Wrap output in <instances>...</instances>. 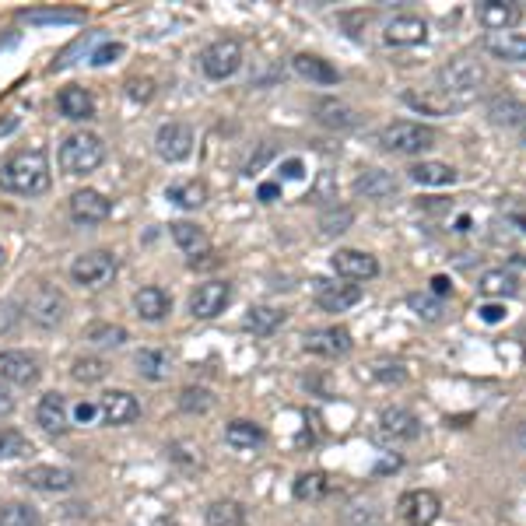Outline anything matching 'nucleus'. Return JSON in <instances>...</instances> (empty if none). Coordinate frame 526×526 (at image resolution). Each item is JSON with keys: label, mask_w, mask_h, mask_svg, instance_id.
Masks as SVG:
<instances>
[{"label": "nucleus", "mask_w": 526, "mask_h": 526, "mask_svg": "<svg viewBox=\"0 0 526 526\" xmlns=\"http://www.w3.org/2000/svg\"><path fill=\"white\" fill-rule=\"evenodd\" d=\"M519 351H523V358H526V330L519 334Z\"/></svg>", "instance_id": "0e129e2a"}, {"label": "nucleus", "mask_w": 526, "mask_h": 526, "mask_svg": "<svg viewBox=\"0 0 526 526\" xmlns=\"http://www.w3.org/2000/svg\"><path fill=\"white\" fill-rule=\"evenodd\" d=\"M407 306H411L414 316H421V320H428V323H439L442 313H446L442 299H435V295H421V292L407 295Z\"/></svg>", "instance_id": "a19ab883"}, {"label": "nucleus", "mask_w": 526, "mask_h": 526, "mask_svg": "<svg viewBox=\"0 0 526 526\" xmlns=\"http://www.w3.org/2000/svg\"><path fill=\"white\" fill-rule=\"evenodd\" d=\"M211 404H214V397L204 386H186V390L179 393V407H183L186 414H204V411H211Z\"/></svg>", "instance_id": "c03bdc74"}, {"label": "nucleus", "mask_w": 526, "mask_h": 526, "mask_svg": "<svg viewBox=\"0 0 526 526\" xmlns=\"http://www.w3.org/2000/svg\"><path fill=\"white\" fill-rule=\"evenodd\" d=\"M523 141H526V127H523Z\"/></svg>", "instance_id": "69168bd1"}, {"label": "nucleus", "mask_w": 526, "mask_h": 526, "mask_svg": "<svg viewBox=\"0 0 526 526\" xmlns=\"http://www.w3.org/2000/svg\"><path fill=\"white\" fill-rule=\"evenodd\" d=\"M477 316H481L484 323H502V320H505V306H495V302H484V306H477Z\"/></svg>", "instance_id": "3c124183"}, {"label": "nucleus", "mask_w": 526, "mask_h": 526, "mask_svg": "<svg viewBox=\"0 0 526 526\" xmlns=\"http://www.w3.org/2000/svg\"><path fill=\"white\" fill-rule=\"evenodd\" d=\"M271 155H274V148H271V144H263V148H260V155H256V158H249V162H246V169H242V172H246V176H253V172L260 169V165L267 162V158H271Z\"/></svg>", "instance_id": "6e6d98bb"}, {"label": "nucleus", "mask_w": 526, "mask_h": 526, "mask_svg": "<svg viewBox=\"0 0 526 526\" xmlns=\"http://www.w3.org/2000/svg\"><path fill=\"white\" fill-rule=\"evenodd\" d=\"M11 411H15V397H11V393L0 386V418H4V414H11Z\"/></svg>", "instance_id": "13d9d810"}, {"label": "nucleus", "mask_w": 526, "mask_h": 526, "mask_svg": "<svg viewBox=\"0 0 526 526\" xmlns=\"http://www.w3.org/2000/svg\"><path fill=\"white\" fill-rule=\"evenodd\" d=\"M43 369H39V358L29 351H0V379H8L15 386H32L39 383Z\"/></svg>", "instance_id": "4468645a"}, {"label": "nucleus", "mask_w": 526, "mask_h": 526, "mask_svg": "<svg viewBox=\"0 0 526 526\" xmlns=\"http://www.w3.org/2000/svg\"><path fill=\"white\" fill-rule=\"evenodd\" d=\"M113 214V200H106V193L99 190H78L71 197V218L78 225H102Z\"/></svg>", "instance_id": "dca6fc26"}, {"label": "nucleus", "mask_w": 526, "mask_h": 526, "mask_svg": "<svg viewBox=\"0 0 526 526\" xmlns=\"http://www.w3.org/2000/svg\"><path fill=\"white\" fill-rule=\"evenodd\" d=\"M207 526H246V509L232 498H218L207 505Z\"/></svg>", "instance_id": "f704fd0d"}, {"label": "nucleus", "mask_w": 526, "mask_h": 526, "mask_svg": "<svg viewBox=\"0 0 526 526\" xmlns=\"http://www.w3.org/2000/svg\"><path fill=\"white\" fill-rule=\"evenodd\" d=\"M484 50H488L495 60H505V64H523L526 60V36L523 32H488Z\"/></svg>", "instance_id": "4be33fe9"}, {"label": "nucleus", "mask_w": 526, "mask_h": 526, "mask_svg": "<svg viewBox=\"0 0 526 526\" xmlns=\"http://www.w3.org/2000/svg\"><path fill=\"white\" fill-rule=\"evenodd\" d=\"M330 267L344 281H372L379 274V260L372 253H365V249H337L330 256Z\"/></svg>", "instance_id": "9d476101"}, {"label": "nucleus", "mask_w": 526, "mask_h": 526, "mask_svg": "<svg viewBox=\"0 0 526 526\" xmlns=\"http://www.w3.org/2000/svg\"><path fill=\"white\" fill-rule=\"evenodd\" d=\"M116 57H123V43H102V46H95L92 50V64L95 67H106V64H113Z\"/></svg>", "instance_id": "09e8293b"}, {"label": "nucleus", "mask_w": 526, "mask_h": 526, "mask_svg": "<svg viewBox=\"0 0 526 526\" xmlns=\"http://www.w3.org/2000/svg\"><path fill=\"white\" fill-rule=\"evenodd\" d=\"M316 120H320L327 130H351V127H358V120H362V116H358L355 109L348 106V102L323 99L320 106H316Z\"/></svg>", "instance_id": "cd10ccee"}, {"label": "nucleus", "mask_w": 526, "mask_h": 526, "mask_svg": "<svg viewBox=\"0 0 526 526\" xmlns=\"http://www.w3.org/2000/svg\"><path fill=\"white\" fill-rule=\"evenodd\" d=\"M239 67H242V46L235 43V39H218V43H211L200 53V71L211 81L232 78Z\"/></svg>", "instance_id": "0eeeda50"}, {"label": "nucleus", "mask_w": 526, "mask_h": 526, "mask_svg": "<svg viewBox=\"0 0 526 526\" xmlns=\"http://www.w3.org/2000/svg\"><path fill=\"white\" fill-rule=\"evenodd\" d=\"M22 481L36 491H50V495H64L78 484V474L67 467H29L22 474Z\"/></svg>", "instance_id": "6ab92c4d"}, {"label": "nucleus", "mask_w": 526, "mask_h": 526, "mask_svg": "<svg viewBox=\"0 0 526 526\" xmlns=\"http://www.w3.org/2000/svg\"><path fill=\"white\" fill-rule=\"evenodd\" d=\"M116 271H120V263H116V256L106 253V249H92V253H81V256H74V263H71V278L78 281L81 288H102V285H109V281L116 278Z\"/></svg>", "instance_id": "423d86ee"}, {"label": "nucleus", "mask_w": 526, "mask_h": 526, "mask_svg": "<svg viewBox=\"0 0 526 526\" xmlns=\"http://www.w3.org/2000/svg\"><path fill=\"white\" fill-rule=\"evenodd\" d=\"M281 176H285V179H302V176H306V162H302V158H288V162L281 165Z\"/></svg>", "instance_id": "864d4df0"}, {"label": "nucleus", "mask_w": 526, "mask_h": 526, "mask_svg": "<svg viewBox=\"0 0 526 526\" xmlns=\"http://www.w3.org/2000/svg\"><path fill=\"white\" fill-rule=\"evenodd\" d=\"M484 299H512L519 292V278L505 267H495V271H484L481 281H477Z\"/></svg>", "instance_id": "c756f323"}, {"label": "nucleus", "mask_w": 526, "mask_h": 526, "mask_svg": "<svg viewBox=\"0 0 526 526\" xmlns=\"http://www.w3.org/2000/svg\"><path fill=\"white\" fill-rule=\"evenodd\" d=\"M25 309H29V320L36 323V327H43V330H53V327H60V323L67 320V295L60 292L57 285H36L32 288V295H29V302H25Z\"/></svg>", "instance_id": "39448f33"}, {"label": "nucleus", "mask_w": 526, "mask_h": 526, "mask_svg": "<svg viewBox=\"0 0 526 526\" xmlns=\"http://www.w3.org/2000/svg\"><path fill=\"white\" fill-rule=\"evenodd\" d=\"M355 193H362V197L369 200H386L397 193V179L383 169H362L355 179Z\"/></svg>", "instance_id": "bb28decb"}, {"label": "nucleus", "mask_w": 526, "mask_h": 526, "mask_svg": "<svg viewBox=\"0 0 526 526\" xmlns=\"http://www.w3.org/2000/svg\"><path fill=\"white\" fill-rule=\"evenodd\" d=\"M351 221H355V211H351V207H330V211H323L320 228H323V235H327V239H334V235L348 232Z\"/></svg>", "instance_id": "37998d69"}, {"label": "nucleus", "mask_w": 526, "mask_h": 526, "mask_svg": "<svg viewBox=\"0 0 526 526\" xmlns=\"http://www.w3.org/2000/svg\"><path fill=\"white\" fill-rule=\"evenodd\" d=\"M99 418L106 421V425H130V421L141 418V404H137L134 393L113 390L99 400Z\"/></svg>", "instance_id": "aec40b11"}, {"label": "nucleus", "mask_w": 526, "mask_h": 526, "mask_svg": "<svg viewBox=\"0 0 526 526\" xmlns=\"http://www.w3.org/2000/svg\"><path fill=\"white\" fill-rule=\"evenodd\" d=\"M488 116L495 127H526V102H519L516 95H498L491 99Z\"/></svg>", "instance_id": "c85d7f7f"}, {"label": "nucleus", "mask_w": 526, "mask_h": 526, "mask_svg": "<svg viewBox=\"0 0 526 526\" xmlns=\"http://www.w3.org/2000/svg\"><path fill=\"white\" fill-rule=\"evenodd\" d=\"M351 334L344 327H320V330H309L302 337V348L309 355H320V358H344L351 351Z\"/></svg>", "instance_id": "ddd939ff"}, {"label": "nucleus", "mask_w": 526, "mask_h": 526, "mask_svg": "<svg viewBox=\"0 0 526 526\" xmlns=\"http://www.w3.org/2000/svg\"><path fill=\"white\" fill-rule=\"evenodd\" d=\"M127 95H130V99H137V102H148L155 92H151V81H130Z\"/></svg>", "instance_id": "603ef678"}, {"label": "nucleus", "mask_w": 526, "mask_h": 526, "mask_svg": "<svg viewBox=\"0 0 526 526\" xmlns=\"http://www.w3.org/2000/svg\"><path fill=\"white\" fill-rule=\"evenodd\" d=\"M0 526H43V516L29 502H8L0 509Z\"/></svg>", "instance_id": "4c0bfd02"}, {"label": "nucleus", "mask_w": 526, "mask_h": 526, "mask_svg": "<svg viewBox=\"0 0 526 526\" xmlns=\"http://www.w3.org/2000/svg\"><path fill=\"white\" fill-rule=\"evenodd\" d=\"M36 421L46 435H64L71 428V407H67L64 393H46L36 407Z\"/></svg>", "instance_id": "a211bd4d"}, {"label": "nucleus", "mask_w": 526, "mask_h": 526, "mask_svg": "<svg viewBox=\"0 0 526 526\" xmlns=\"http://www.w3.org/2000/svg\"><path fill=\"white\" fill-rule=\"evenodd\" d=\"M372 376H376L379 383H404L407 372H404V365H397V362H379L376 369H372Z\"/></svg>", "instance_id": "de8ad7c7"}, {"label": "nucleus", "mask_w": 526, "mask_h": 526, "mask_svg": "<svg viewBox=\"0 0 526 526\" xmlns=\"http://www.w3.org/2000/svg\"><path fill=\"white\" fill-rule=\"evenodd\" d=\"M155 151L158 158H165V162H183V158H190L193 151V127L190 123H162L155 134Z\"/></svg>", "instance_id": "1a4fd4ad"}, {"label": "nucleus", "mask_w": 526, "mask_h": 526, "mask_svg": "<svg viewBox=\"0 0 526 526\" xmlns=\"http://www.w3.org/2000/svg\"><path fill=\"white\" fill-rule=\"evenodd\" d=\"M228 302H232V285L228 281H207L190 295V313L197 320H214V316L225 313Z\"/></svg>", "instance_id": "9b49d317"}, {"label": "nucleus", "mask_w": 526, "mask_h": 526, "mask_svg": "<svg viewBox=\"0 0 526 526\" xmlns=\"http://www.w3.org/2000/svg\"><path fill=\"white\" fill-rule=\"evenodd\" d=\"M512 263H519V267H526V253H516V256H512Z\"/></svg>", "instance_id": "e2e57ef3"}, {"label": "nucleus", "mask_w": 526, "mask_h": 526, "mask_svg": "<svg viewBox=\"0 0 526 526\" xmlns=\"http://www.w3.org/2000/svg\"><path fill=\"white\" fill-rule=\"evenodd\" d=\"M106 162V144L95 134H71L60 144V169L67 176H88Z\"/></svg>", "instance_id": "7ed1b4c3"}, {"label": "nucleus", "mask_w": 526, "mask_h": 526, "mask_svg": "<svg viewBox=\"0 0 526 526\" xmlns=\"http://www.w3.org/2000/svg\"><path fill=\"white\" fill-rule=\"evenodd\" d=\"M25 22L29 25H78V11H25Z\"/></svg>", "instance_id": "a18cd8bd"}, {"label": "nucleus", "mask_w": 526, "mask_h": 526, "mask_svg": "<svg viewBox=\"0 0 526 526\" xmlns=\"http://www.w3.org/2000/svg\"><path fill=\"white\" fill-rule=\"evenodd\" d=\"M32 442L25 439L15 428H0V460H18V456H29Z\"/></svg>", "instance_id": "79ce46f5"}, {"label": "nucleus", "mask_w": 526, "mask_h": 526, "mask_svg": "<svg viewBox=\"0 0 526 526\" xmlns=\"http://www.w3.org/2000/svg\"><path fill=\"white\" fill-rule=\"evenodd\" d=\"M425 39H428V22L418 15H397L383 29L386 46H421Z\"/></svg>", "instance_id": "f3484780"}, {"label": "nucleus", "mask_w": 526, "mask_h": 526, "mask_svg": "<svg viewBox=\"0 0 526 526\" xmlns=\"http://www.w3.org/2000/svg\"><path fill=\"white\" fill-rule=\"evenodd\" d=\"M432 295H435V299H446V295H453V281H449L446 274H435V278H432Z\"/></svg>", "instance_id": "5fc2aeb1"}, {"label": "nucleus", "mask_w": 526, "mask_h": 526, "mask_svg": "<svg viewBox=\"0 0 526 526\" xmlns=\"http://www.w3.org/2000/svg\"><path fill=\"white\" fill-rule=\"evenodd\" d=\"M523 8L516 0H481L477 4V22L488 32H512V25H519Z\"/></svg>", "instance_id": "2eb2a0df"}, {"label": "nucleus", "mask_w": 526, "mask_h": 526, "mask_svg": "<svg viewBox=\"0 0 526 526\" xmlns=\"http://www.w3.org/2000/svg\"><path fill=\"white\" fill-rule=\"evenodd\" d=\"M57 106H60V116H64V120H74V123L92 120V116H95L92 92H85V88H78V85L64 88V92L57 95Z\"/></svg>", "instance_id": "b1692460"}, {"label": "nucleus", "mask_w": 526, "mask_h": 526, "mask_svg": "<svg viewBox=\"0 0 526 526\" xmlns=\"http://www.w3.org/2000/svg\"><path fill=\"white\" fill-rule=\"evenodd\" d=\"M435 81H439L435 92H439L442 99L453 102L456 109H463V106L474 102L477 92H481V85L488 81V71H484V64H477V60L460 57V60H453V64L442 67Z\"/></svg>", "instance_id": "f03ea898"}, {"label": "nucleus", "mask_w": 526, "mask_h": 526, "mask_svg": "<svg viewBox=\"0 0 526 526\" xmlns=\"http://www.w3.org/2000/svg\"><path fill=\"white\" fill-rule=\"evenodd\" d=\"M404 102L411 109H418V113H428V116H446V113H456V106L449 99H442L439 92H428V95H418V92H407Z\"/></svg>", "instance_id": "58836bf2"}, {"label": "nucleus", "mask_w": 526, "mask_h": 526, "mask_svg": "<svg viewBox=\"0 0 526 526\" xmlns=\"http://www.w3.org/2000/svg\"><path fill=\"white\" fill-rule=\"evenodd\" d=\"M330 488H334V484H330V477L323 474V470H306V474L295 477L292 491L299 502H323V498L330 495Z\"/></svg>", "instance_id": "2f4dec72"}, {"label": "nucleus", "mask_w": 526, "mask_h": 526, "mask_svg": "<svg viewBox=\"0 0 526 526\" xmlns=\"http://www.w3.org/2000/svg\"><path fill=\"white\" fill-rule=\"evenodd\" d=\"M71 376L78 379V383H99V379L106 376V362H102V358H78Z\"/></svg>", "instance_id": "49530a36"}, {"label": "nucleus", "mask_w": 526, "mask_h": 526, "mask_svg": "<svg viewBox=\"0 0 526 526\" xmlns=\"http://www.w3.org/2000/svg\"><path fill=\"white\" fill-rule=\"evenodd\" d=\"M134 365H137V372H141L144 379H151V383H162V379H169V372H172V358L165 355V351H158V348L137 351Z\"/></svg>", "instance_id": "72a5a7b5"}, {"label": "nucleus", "mask_w": 526, "mask_h": 526, "mask_svg": "<svg viewBox=\"0 0 526 526\" xmlns=\"http://www.w3.org/2000/svg\"><path fill=\"white\" fill-rule=\"evenodd\" d=\"M421 435V421L407 407H386L379 414V439L383 442H414Z\"/></svg>", "instance_id": "f8f14e48"}, {"label": "nucleus", "mask_w": 526, "mask_h": 526, "mask_svg": "<svg viewBox=\"0 0 526 526\" xmlns=\"http://www.w3.org/2000/svg\"><path fill=\"white\" fill-rule=\"evenodd\" d=\"M516 442H519V449H526V421L516 428Z\"/></svg>", "instance_id": "052dcab7"}, {"label": "nucleus", "mask_w": 526, "mask_h": 526, "mask_svg": "<svg viewBox=\"0 0 526 526\" xmlns=\"http://www.w3.org/2000/svg\"><path fill=\"white\" fill-rule=\"evenodd\" d=\"M295 74L306 81H313V85H337L341 81V74H337V67L330 64V60L316 57V53H299V57L292 60Z\"/></svg>", "instance_id": "5701e85b"}, {"label": "nucleus", "mask_w": 526, "mask_h": 526, "mask_svg": "<svg viewBox=\"0 0 526 526\" xmlns=\"http://www.w3.org/2000/svg\"><path fill=\"white\" fill-rule=\"evenodd\" d=\"M134 309H137V316L141 320H148V323H158V320H165V316L172 313V299H169V292H162V288H141V292L134 295Z\"/></svg>", "instance_id": "393cba45"}, {"label": "nucleus", "mask_w": 526, "mask_h": 526, "mask_svg": "<svg viewBox=\"0 0 526 526\" xmlns=\"http://www.w3.org/2000/svg\"><path fill=\"white\" fill-rule=\"evenodd\" d=\"M379 148L390 151V155H421V151L435 148V130L411 120L390 123V127H383V134H379Z\"/></svg>", "instance_id": "20e7f679"}, {"label": "nucleus", "mask_w": 526, "mask_h": 526, "mask_svg": "<svg viewBox=\"0 0 526 526\" xmlns=\"http://www.w3.org/2000/svg\"><path fill=\"white\" fill-rule=\"evenodd\" d=\"M285 323V309H274V306H256L246 313V330H253V334L267 337L274 334V330Z\"/></svg>", "instance_id": "c9c22d12"}, {"label": "nucleus", "mask_w": 526, "mask_h": 526, "mask_svg": "<svg viewBox=\"0 0 526 526\" xmlns=\"http://www.w3.org/2000/svg\"><path fill=\"white\" fill-rule=\"evenodd\" d=\"M169 232H172V242H176L190 260L211 253V242H207L204 228H197L193 221H176V225H169Z\"/></svg>", "instance_id": "a878e982"}, {"label": "nucleus", "mask_w": 526, "mask_h": 526, "mask_svg": "<svg viewBox=\"0 0 526 526\" xmlns=\"http://www.w3.org/2000/svg\"><path fill=\"white\" fill-rule=\"evenodd\" d=\"M165 197H169L172 204L186 207V211H197V207L207 200V186L197 183V179H186V183L169 186V193H165Z\"/></svg>", "instance_id": "e433bc0d"}, {"label": "nucleus", "mask_w": 526, "mask_h": 526, "mask_svg": "<svg viewBox=\"0 0 526 526\" xmlns=\"http://www.w3.org/2000/svg\"><path fill=\"white\" fill-rule=\"evenodd\" d=\"M256 197H260V200H267V204H271V200H278V197H281V183H260V190H256Z\"/></svg>", "instance_id": "4d7b16f0"}, {"label": "nucleus", "mask_w": 526, "mask_h": 526, "mask_svg": "<svg viewBox=\"0 0 526 526\" xmlns=\"http://www.w3.org/2000/svg\"><path fill=\"white\" fill-rule=\"evenodd\" d=\"M407 176L418 186H453L456 183V169L446 162H418L414 169H407Z\"/></svg>", "instance_id": "7c9ffc66"}, {"label": "nucleus", "mask_w": 526, "mask_h": 526, "mask_svg": "<svg viewBox=\"0 0 526 526\" xmlns=\"http://www.w3.org/2000/svg\"><path fill=\"white\" fill-rule=\"evenodd\" d=\"M362 302V288L358 285H330V281H316V306L323 313H344V309Z\"/></svg>", "instance_id": "412c9836"}, {"label": "nucleus", "mask_w": 526, "mask_h": 526, "mask_svg": "<svg viewBox=\"0 0 526 526\" xmlns=\"http://www.w3.org/2000/svg\"><path fill=\"white\" fill-rule=\"evenodd\" d=\"M8 130H15V120H8V123H0V134H8Z\"/></svg>", "instance_id": "680f3d73"}, {"label": "nucleus", "mask_w": 526, "mask_h": 526, "mask_svg": "<svg viewBox=\"0 0 526 526\" xmlns=\"http://www.w3.org/2000/svg\"><path fill=\"white\" fill-rule=\"evenodd\" d=\"M263 439H267L263 428L253 425V421H246V418H235L225 425V442L232 449H256V446H263Z\"/></svg>", "instance_id": "473e14b6"}, {"label": "nucleus", "mask_w": 526, "mask_h": 526, "mask_svg": "<svg viewBox=\"0 0 526 526\" xmlns=\"http://www.w3.org/2000/svg\"><path fill=\"white\" fill-rule=\"evenodd\" d=\"M397 512L407 526H432L442 512V498L428 488H414V491H404L397 502Z\"/></svg>", "instance_id": "6e6552de"}, {"label": "nucleus", "mask_w": 526, "mask_h": 526, "mask_svg": "<svg viewBox=\"0 0 526 526\" xmlns=\"http://www.w3.org/2000/svg\"><path fill=\"white\" fill-rule=\"evenodd\" d=\"M400 467V456H393V460H383L379 463V474H386V470H397Z\"/></svg>", "instance_id": "bf43d9fd"}, {"label": "nucleus", "mask_w": 526, "mask_h": 526, "mask_svg": "<svg viewBox=\"0 0 526 526\" xmlns=\"http://www.w3.org/2000/svg\"><path fill=\"white\" fill-rule=\"evenodd\" d=\"M95 418H99V404H92V400H81V404L74 407V421H78V425H92Z\"/></svg>", "instance_id": "8fccbe9b"}, {"label": "nucleus", "mask_w": 526, "mask_h": 526, "mask_svg": "<svg viewBox=\"0 0 526 526\" xmlns=\"http://www.w3.org/2000/svg\"><path fill=\"white\" fill-rule=\"evenodd\" d=\"M50 183V158L43 148H22L0 165V190L18 193V197H39L50 190Z\"/></svg>", "instance_id": "f257e3e1"}, {"label": "nucleus", "mask_w": 526, "mask_h": 526, "mask_svg": "<svg viewBox=\"0 0 526 526\" xmlns=\"http://www.w3.org/2000/svg\"><path fill=\"white\" fill-rule=\"evenodd\" d=\"M85 341H92L95 348H120V344L127 341V330H123L120 323H92V327L85 330Z\"/></svg>", "instance_id": "ea45409f"}]
</instances>
